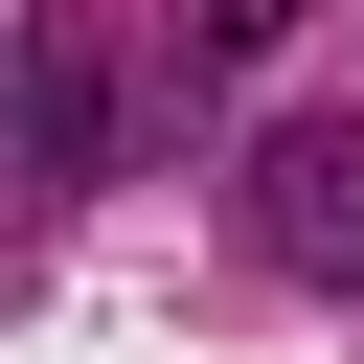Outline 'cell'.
<instances>
[{
    "label": "cell",
    "instance_id": "obj_3",
    "mask_svg": "<svg viewBox=\"0 0 364 364\" xmlns=\"http://www.w3.org/2000/svg\"><path fill=\"white\" fill-rule=\"evenodd\" d=\"M318 0H182V91H228V68H273Z\"/></svg>",
    "mask_w": 364,
    "mask_h": 364
},
{
    "label": "cell",
    "instance_id": "obj_1",
    "mask_svg": "<svg viewBox=\"0 0 364 364\" xmlns=\"http://www.w3.org/2000/svg\"><path fill=\"white\" fill-rule=\"evenodd\" d=\"M114 114H136L114 23H91V0H46V23L0 46V205H91V182H114Z\"/></svg>",
    "mask_w": 364,
    "mask_h": 364
},
{
    "label": "cell",
    "instance_id": "obj_2",
    "mask_svg": "<svg viewBox=\"0 0 364 364\" xmlns=\"http://www.w3.org/2000/svg\"><path fill=\"white\" fill-rule=\"evenodd\" d=\"M250 250L273 273H364V114H273L250 136Z\"/></svg>",
    "mask_w": 364,
    "mask_h": 364
}]
</instances>
